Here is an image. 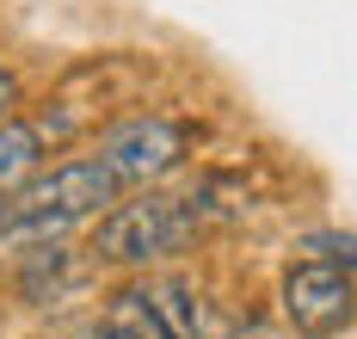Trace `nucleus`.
<instances>
[{
  "label": "nucleus",
  "instance_id": "nucleus-9",
  "mask_svg": "<svg viewBox=\"0 0 357 339\" xmlns=\"http://www.w3.org/2000/svg\"><path fill=\"white\" fill-rule=\"evenodd\" d=\"M13 112H19V75L0 68V117H13Z\"/></svg>",
  "mask_w": 357,
  "mask_h": 339
},
{
  "label": "nucleus",
  "instance_id": "nucleus-5",
  "mask_svg": "<svg viewBox=\"0 0 357 339\" xmlns=\"http://www.w3.org/2000/svg\"><path fill=\"white\" fill-rule=\"evenodd\" d=\"M43 142H50V130L43 123H25V117H0V197H13V191H25L43 173Z\"/></svg>",
  "mask_w": 357,
  "mask_h": 339
},
{
  "label": "nucleus",
  "instance_id": "nucleus-10",
  "mask_svg": "<svg viewBox=\"0 0 357 339\" xmlns=\"http://www.w3.org/2000/svg\"><path fill=\"white\" fill-rule=\"evenodd\" d=\"M74 339H123V333H117L111 321H93V327H80V333H74Z\"/></svg>",
  "mask_w": 357,
  "mask_h": 339
},
{
  "label": "nucleus",
  "instance_id": "nucleus-6",
  "mask_svg": "<svg viewBox=\"0 0 357 339\" xmlns=\"http://www.w3.org/2000/svg\"><path fill=\"white\" fill-rule=\"evenodd\" d=\"M142 296H148V308L160 315V327L173 339H204V302H197V290L185 278H148Z\"/></svg>",
  "mask_w": 357,
  "mask_h": 339
},
{
  "label": "nucleus",
  "instance_id": "nucleus-8",
  "mask_svg": "<svg viewBox=\"0 0 357 339\" xmlns=\"http://www.w3.org/2000/svg\"><path fill=\"white\" fill-rule=\"evenodd\" d=\"M302 253H308V259H326V265H339V271H357V234L321 228V234H308V241H302Z\"/></svg>",
  "mask_w": 357,
  "mask_h": 339
},
{
  "label": "nucleus",
  "instance_id": "nucleus-4",
  "mask_svg": "<svg viewBox=\"0 0 357 339\" xmlns=\"http://www.w3.org/2000/svg\"><path fill=\"white\" fill-rule=\"evenodd\" d=\"M284 315H289V327L308 339H333L339 327H351V315H357L351 271H339L326 259H302L284 278Z\"/></svg>",
  "mask_w": 357,
  "mask_h": 339
},
{
  "label": "nucleus",
  "instance_id": "nucleus-3",
  "mask_svg": "<svg viewBox=\"0 0 357 339\" xmlns=\"http://www.w3.org/2000/svg\"><path fill=\"white\" fill-rule=\"evenodd\" d=\"M185 154H191V123L160 117V112L123 117L99 136V160L111 167L117 186H160L167 173L185 167Z\"/></svg>",
  "mask_w": 357,
  "mask_h": 339
},
{
  "label": "nucleus",
  "instance_id": "nucleus-2",
  "mask_svg": "<svg viewBox=\"0 0 357 339\" xmlns=\"http://www.w3.org/2000/svg\"><path fill=\"white\" fill-rule=\"evenodd\" d=\"M117 179L99 154H80V160H62L50 173H37L25 191H13V216H6V234H62L74 223H93L99 210L117 204Z\"/></svg>",
  "mask_w": 357,
  "mask_h": 339
},
{
  "label": "nucleus",
  "instance_id": "nucleus-7",
  "mask_svg": "<svg viewBox=\"0 0 357 339\" xmlns=\"http://www.w3.org/2000/svg\"><path fill=\"white\" fill-rule=\"evenodd\" d=\"M105 321H111V327H117L123 339H173L167 327H160V315L148 308L142 284H130V290H117V296H111V308H105Z\"/></svg>",
  "mask_w": 357,
  "mask_h": 339
},
{
  "label": "nucleus",
  "instance_id": "nucleus-11",
  "mask_svg": "<svg viewBox=\"0 0 357 339\" xmlns=\"http://www.w3.org/2000/svg\"><path fill=\"white\" fill-rule=\"evenodd\" d=\"M6 216H13V197H0V234H6Z\"/></svg>",
  "mask_w": 357,
  "mask_h": 339
},
{
  "label": "nucleus",
  "instance_id": "nucleus-1",
  "mask_svg": "<svg viewBox=\"0 0 357 339\" xmlns=\"http://www.w3.org/2000/svg\"><path fill=\"white\" fill-rule=\"evenodd\" d=\"M204 223H210V210H204L197 191H191V197H173V191L142 186V197L99 210L93 259H105V265H154V259H167V253H178V247H191V241L204 234Z\"/></svg>",
  "mask_w": 357,
  "mask_h": 339
}]
</instances>
